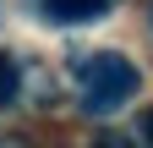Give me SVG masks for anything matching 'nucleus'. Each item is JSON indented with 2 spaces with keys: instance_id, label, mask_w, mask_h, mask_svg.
I'll list each match as a JSON object with an SVG mask.
<instances>
[{
  "instance_id": "obj_4",
  "label": "nucleus",
  "mask_w": 153,
  "mask_h": 148,
  "mask_svg": "<svg viewBox=\"0 0 153 148\" xmlns=\"http://www.w3.org/2000/svg\"><path fill=\"white\" fill-rule=\"evenodd\" d=\"M88 148H131L126 137H99V143H88Z\"/></svg>"
},
{
  "instance_id": "obj_6",
  "label": "nucleus",
  "mask_w": 153,
  "mask_h": 148,
  "mask_svg": "<svg viewBox=\"0 0 153 148\" xmlns=\"http://www.w3.org/2000/svg\"><path fill=\"white\" fill-rule=\"evenodd\" d=\"M0 148H22V143H0Z\"/></svg>"
},
{
  "instance_id": "obj_2",
  "label": "nucleus",
  "mask_w": 153,
  "mask_h": 148,
  "mask_svg": "<svg viewBox=\"0 0 153 148\" xmlns=\"http://www.w3.org/2000/svg\"><path fill=\"white\" fill-rule=\"evenodd\" d=\"M38 6H44V16L49 22H93V16H104L115 0H38Z\"/></svg>"
},
{
  "instance_id": "obj_1",
  "label": "nucleus",
  "mask_w": 153,
  "mask_h": 148,
  "mask_svg": "<svg viewBox=\"0 0 153 148\" xmlns=\"http://www.w3.org/2000/svg\"><path fill=\"white\" fill-rule=\"evenodd\" d=\"M76 77V93H82V110L88 115H115L120 104H131V93L142 88V71L115 49H99V55H76L71 66Z\"/></svg>"
},
{
  "instance_id": "obj_3",
  "label": "nucleus",
  "mask_w": 153,
  "mask_h": 148,
  "mask_svg": "<svg viewBox=\"0 0 153 148\" xmlns=\"http://www.w3.org/2000/svg\"><path fill=\"white\" fill-rule=\"evenodd\" d=\"M16 88H22V71H16V61H6V55H0V110L16 99Z\"/></svg>"
},
{
  "instance_id": "obj_5",
  "label": "nucleus",
  "mask_w": 153,
  "mask_h": 148,
  "mask_svg": "<svg viewBox=\"0 0 153 148\" xmlns=\"http://www.w3.org/2000/svg\"><path fill=\"white\" fill-rule=\"evenodd\" d=\"M142 137L153 143V110H148V115H142Z\"/></svg>"
}]
</instances>
